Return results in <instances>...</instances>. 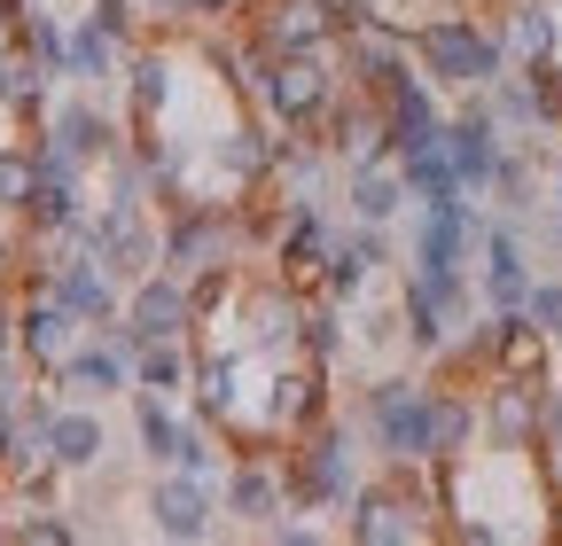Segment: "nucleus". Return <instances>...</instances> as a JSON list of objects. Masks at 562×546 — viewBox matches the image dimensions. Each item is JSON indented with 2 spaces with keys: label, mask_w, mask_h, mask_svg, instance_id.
Instances as JSON below:
<instances>
[{
  "label": "nucleus",
  "mask_w": 562,
  "mask_h": 546,
  "mask_svg": "<svg viewBox=\"0 0 562 546\" xmlns=\"http://www.w3.org/2000/svg\"><path fill=\"white\" fill-rule=\"evenodd\" d=\"M40 437H47V453H55V468H94L102 460V422L87 414V406H55V414L40 422Z\"/></svg>",
  "instance_id": "10"
},
{
  "label": "nucleus",
  "mask_w": 562,
  "mask_h": 546,
  "mask_svg": "<svg viewBox=\"0 0 562 546\" xmlns=\"http://www.w3.org/2000/svg\"><path fill=\"white\" fill-rule=\"evenodd\" d=\"M133 110H140V125H157L165 117V102H172V62L165 55H133Z\"/></svg>",
  "instance_id": "22"
},
{
  "label": "nucleus",
  "mask_w": 562,
  "mask_h": 546,
  "mask_svg": "<svg viewBox=\"0 0 562 546\" xmlns=\"http://www.w3.org/2000/svg\"><path fill=\"white\" fill-rule=\"evenodd\" d=\"M32 180H40V164H32L24 149H0V203H9V212H24Z\"/></svg>",
  "instance_id": "32"
},
{
  "label": "nucleus",
  "mask_w": 562,
  "mask_h": 546,
  "mask_svg": "<svg viewBox=\"0 0 562 546\" xmlns=\"http://www.w3.org/2000/svg\"><path fill=\"white\" fill-rule=\"evenodd\" d=\"M398 203H406V180L398 172H351V219H368V227H391L398 219Z\"/></svg>",
  "instance_id": "17"
},
{
  "label": "nucleus",
  "mask_w": 562,
  "mask_h": 546,
  "mask_svg": "<svg viewBox=\"0 0 562 546\" xmlns=\"http://www.w3.org/2000/svg\"><path fill=\"white\" fill-rule=\"evenodd\" d=\"M172 468H188V476H211V468H220V453H211L195 430H180V445H172Z\"/></svg>",
  "instance_id": "36"
},
{
  "label": "nucleus",
  "mask_w": 562,
  "mask_h": 546,
  "mask_svg": "<svg viewBox=\"0 0 562 546\" xmlns=\"http://www.w3.org/2000/svg\"><path fill=\"white\" fill-rule=\"evenodd\" d=\"M524 320H531L539 335H554V344H562V282H531V297H524Z\"/></svg>",
  "instance_id": "33"
},
{
  "label": "nucleus",
  "mask_w": 562,
  "mask_h": 546,
  "mask_svg": "<svg viewBox=\"0 0 562 546\" xmlns=\"http://www.w3.org/2000/svg\"><path fill=\"white\" fill-rule=\"evenodd\" d=\"M368 422H375V437H383L391 460H430L438 453V390L375 383L368 390Z\"/></svg>",
  "instance_id": "2"
},
{
  "label": "nucleus",
  "mask_w": 562,
  "mask_h": 546,
  "mask_svg": "<svg viewBox=\"0 0 562 546\" xmlns=\"http://www.w3.org/2000/svg\"><path fill=\"white\" fill-rule=\"evenodd\" d=\"M70 242H87L102 265H117V273H149V258H157V242H149V227H140V203L133 195H117L102 219H79L70 227Z\"/></svg>",
  "instance_id": "4"
},
{
  "label": "nucleus",
  "mask_w": 562,
  "mask_h": 546,
  "mask_svg": "<svg viewBox=\"0 0 562 546\" xmlns=\"http://www.w3.org/2000/svg\"><path fill=\"white\" fill-rule=\"evenodd\" d=\"M273 500H281V485H273V476H266V468H235V476H227V508H235L243 523H258V515H273Z\"/></svg>",
  "instance_id": "25"
},
{
  "label": "nucleus",
  "mask_w": 562,
  "mask_h": 546,
  "mask_svg": "<svg viewBox=\"0 0 562 546\" xmlns=\"http://www.w3.org/2000/svg\"><path fill=\"white\" fill-rule=\"evenodd\" d=\"M110 62H117V47H110V32L87 16L79 39H70V79H110Z\"/></svg>",
  "instance_id": "27"
},
{
  "label": "nucleus",
  "mask_w": 562,
  "mask_h": 546,
  "mask_svg": "<svg viewBox=\"0 0 562 546\" xmlns=\"http://www.w3.org/2000/svg\"><path fill=\"white\" fill-rule=\"evenodd\" d=\"M469 430H476V414L461 398H438V453H461L469 445Z\"/></svg>",
  "instance_id": "35"
},
{
  "label": "nucleus",
  "mask_w": 562,
  "mask_h": 546,
  "mask_svg": "<svg viewBox=\"0 0 562 546\" xmlns=\"http://www.w3.org/2000/svg\"><path fill=\"white\" fill-rule=\"evenodd\" d=\"M55 375H63L70 390H87V398H110V390L133 383V352H117V344H87V352H70Z\"/></svg>",
  "instance_id": "13"
},
{
  "label": "nucleus",
  "mask_w": 562,
  "mask_h": 546,
  "mask_svg": "<svg viewBox=\"0 0 562 546\" xmlns=\"http://www.w3.org/2000/svg\"><path fill=\"white\" fill-rule=\"evenodd\" d=\"M140 445H149V460H165V468H172L180 422H172V406H165V390H140Z\"/></svg>",
  "instance_id": "26"
},
{
  "label": "nucleus",
  "mask_w": 562,
  "mask_h": 546,
  "mask_svg": "<svg viewBox=\"0 0 562 546\" xmlns=\"http://www.w3.org/2000/svg\"><path fill=\"white\" fill-rule=\"evenodd\" d=\"M16 453V422H9V406H0V460Z\"/></svg>",
  "instance_id": "39"
},
{
  "label": "nucleus",
  "mask_w": 562,
  "mask_h": 546,
  "mask_svg": "<svg viewBox=\"0 0 562 546\" xmlns=\"http://www.w3.org/2000/svg\"><path fill=\"white\" fill-rule=\"evenodd\" d=\"M188 289L172 282V273H140V289H133V312L125 320H110L102 335H110V344L117 352H140V344H157V335H180L188 328Z\"/></svg>",
  "instance_id": "3"
},
{
  "label": "nucleus",
  "mask_w": 562,
  "mask_h": 546,
  "mask_svg": "<svg viewBox=\"0 0 562 546\" xmlns=\"http://www.w3.org/2000/svg\"><path fill=\"white\" fill-rule=\"evenodd\" d=\"M94 24H102L110 39H125V32H133V0H94Z\"/></svg>",
  "instance_id": "37"
},
{
  "label": "nucleus",
  "mask_w": 562,
  "mask_h": 546,
  "mask_svg": "<svg viewBox=\"0 0 562 546\" xmlns=\"http://www.w3.org/2000/svg\"><path fill=\"white\" fill-rule=\"evenodd\" d=\"M211 250H220V227H211V219H180V227L165 235L172 273H211Z\"/></svg>",
  "instance_id": "23"
},
{
  "label": "nucleus",
  "mask_w": 562,
  "mask_h": 546,
  "mask_svg": "<svg viewBox=\"0 0 562 546\" xmlns=\"http://www.w3.org/2000/svg\"><path fill=\"white\" fill-rule=\"evenodd\" d=\"M446 157H453L461 187H492V172H501V110L469 102V110L446 125Z\"/></svg>",
  "instance_id": "5"
},
{
  "label": "nucleus",
  "mask_w": 562,
  "mask_h": 546,
  "mask_svg": "<svg viewBox=\"0 0 562 546\" xmlns=\"http://www.w3.org/2000/svg\"><path fill=\"white\" fill-rule=\"evenodd\" d=\"M133 383H140V390H180V383H188V360H180L172 335H157V344L133 352Z\"/></svg>",
  "instance_id": "24"
},
{
  "label": "nucleus",
  "mask_w": 562,
  "mask_h": 546,
  "mask_svg": "<svg viewBox=\"0 0 562 546\" xmlns=\"http://www.w3.org/2000/svg\"><path fill=\"white\" fill-rule=\"evenodd\" d=\"M375 265H383V227H368V219H360V235L328 250V282H336V289H360Z\"/></svg>",
  "instance_id": "18"
},
{
  "label": "nucleus",
  "mask_w": 562,
  "mask_h": 546,
  "mask_svg": "<svg viewBox=\"0 0 562 546\" xmlns=\"http://www.w3.org/2000/svg\"><path fill=\"white\" fill-rule=\"evenodd\" d=\"M328 32H336V9H328V0H281L273 24H266V39H273L281 55H313Z\"/></svg>",
  "instance_id": "12"
},
{
  "label": "nucleus",
  "mask_w": 562,
  "mask_h": 546,
  "mask_svg": "<svg viewBox=\"0 0 562 546\" xmlns=\"http://www.w3.org/2000/svg\"><path fill=\"white\" fill-rule=\"evenodd\" d=\"M195 406L211 422H227L235 414V360H203V375H195Z\"/></svg>",
  "instance_id": "28"
},
{
  "label": "nucleus",
  "mask_w": 562,
  "mask_h": 546,
  "mask_svg": "<svg viewBox=\"0 0 562 546\" xmlns=\"http://www.w3.org/2000/svg\"><path fill=\"white\" fill-rule=\"evenodd\" d=\"M9 344H16V335H9V312H0V360H9Z\"/></svg>",
  "instance_id": "40"
},
{
  "label": "nucleus",
  "mask_w": 562,
  "mask_h": 546,
  "mask_svg": "<svg viewBox=\"0 0 562 546\" xmlns=\"http://www.w3.org/2000/svg\"><path fill=\"white\" fill-rule=\"evenodd\" d=\"M328 250V227H321V212L305 203V212L290 219V235H281V265H305V258H321Z\"/></svg>",
  "instance_id": "30"
},
{
  "label": "nucleus",
  "mask_w": 562,
  "mask_h": 546,
  "mask_svg": "<svg viewBox=\"0 0 562 546\" xmlns=\"http://www.w3.org/2000/svg\"><path fill=\"white\" fill-rule=\"evenodd\" d=\"M446 320H453V312H446L438 297H422V289L406 282V335H414L422 352H438V344H446Z\"/></svg>",
  "instance_id": "29"
},
{
  "label": "nucleus",
  "mask_w": 562,
  "mask_h": 546,
  "mask_svg": "<svg viewBox=\"0 0 562 546\" xmlns=\"http://www.w3.org/2000/svg\"><path fill=\"white\" fill-rule=\"evenodd\" d=\"M484 297H492V312H524V297H531V265H524V242L508 219L484 227Z\"/></svg>",
  "instance_id": "6"
},
{
  "label": "nucleus",
  "mask_w": 562,
  "mask_h": 546,
  "mask_svg": "<svg viewBox=\"0 0 562 546\" xmlns=\"http://www.w3.org/2000/svg\"><path fill=\"white\" fill-rule=\"evenodd\" d=\"M24 219H32V227L70 235V227H79V180H70V172H40V180H32V195H24Z\"/></svg>",
  "instance_id": "15"
},
{
  "label": "nucleus",
  "mask_w": 562,
  "mask_h": 546,
  "mask_svg": "<svg viewBox=\"0 0 562 546\" xmlns=\"http://www.w3.org/2000/svg\"><path fill=\"white\" fill-rule=\"evenodd\" d=\"M32 55L47 62V79H70V39L55 32V16H32Z\"/></svg>",
  "instance_id": "34"
},
{
  "label": "nucleus",
  "mask_w": 562,
  "mask_h": 546,
  "mask_svg": "<svg viewBox=\"0 0 562 546\" xmlns=\"http://www.w3.org/2000/svg\"><path fill=\"white\" fill-rule=\"evenodd\" d=\"M266 102H273L281 117H321V110H328V71H321L313 55L281 62V71H266Z\"/></svg>",
  "instance_id": "11"
},
{
  "label": "nucleus",
  "mask_w": 562,
  "mask_h": 546,
  "mask_svg": "<svg viewBox=\"0 0 562 546\" xmlns=\"http://www.w3.org/2000/svg\"><path fill=\"white\" fill-rule=\"evenodd\" d=\"M398 180H406L422 203H438V195H461V172H453L446 141H438V149H414V157H398Z\"/></svg>",
  "instance_id": "20"
},
{
  "label": "nucleus",
  "mask_w": 562,
  "mask_h": 546,
  "mask_svg": "<svg viewBox=\"0 0 562 546\" xmlns=\"http://www.w3.org/2000/svg\"><path fill=\"white\" fill-rule=\"evenodd\" d=\"M235 0H180V16H227Z\"/></svg>",
  "instance_id": "38"
},
{
  "label": "nucleus",
  "mask_w": 562,
  "mask_h": 546,
  "mask_svg": "<svg viewBox=\"0 0 562 546\" xmlns=\"http://www.w3.org/2000/svg\"><path fill=\"white\" fill-rule=\"evenodd\" d=\"M0 102H9V110H40V79H32V62L24 55H0Z\"/></svg>",
  "instance_id": "31"
},
{
  "label": "nucleus",
  "mask_w": 562,
  "mask_h": 546,
  "mask_svg": "<svg viewBox=\"0 0 562 546\" xmlns=\"http://www.w3.org/2000/svg\"><path fill=\"white\" fill-rule=\"evenodd\" d=\"M406 47L422 55V71H430L438 87H492V79H501V62H508V39H492V32L469 24V16H430V24H414Z\"/></svg>",
  "instance_id": "1"
},
{
  "label": "nucleus",
  "mask_w": 562,
  "mask_h": 546,
  "mask_svg": "<svg viewBox=\"0 0 562 546\" xmlns=\"http://www.w3.org/2000/svg\"><path fill=\"white\" fill-rule=\"evenodd\" d=\"M524 62H547L554 47H562V0H524V9L508 16V32H501Z\"/></svg>",
  "instance_id": "14"
},
{
  "label": "nucleus",
  "mask_w": 562,
  "mask_h": 546,
  "mask_svg": "<svg viewBox=\"0 0 562 546\" xmlns=\"http://www.w3.org/2000/svg\"><path fill=\"white\" fill-rule=\"evenodd\" d=\"M422 523H406V508L391 492H351V538H414Z\"/></svg>",
  "instance_id": "21"
},
{
  "label": "nucleus",
  "mask_w": 562,
  "mask_h": 546,
  "mask_svg": "<svg viewBox=\"0 0 562 546\" xmlns=\"http://www.w3.org/2000/svg\"><path fill=\"white\" fill-rule=\"evenodd\" d=\"M55 297L79 312L87 328H110V320H117V289H110L102 258H70V265H55Z\"/></svg>",
  "instance_id": "8"
},
{
  "label": "nucleus",
  "mask_w": 562,
  "mask_h": 546,
  "mask_svg": "<svg viewBox=\"0 0 562 546\" xmlns=\"http://www.w3.org/2000/svg\"><path fill=\"white\" fill-rule=\"evenodd\" d=\"M297 500H351V460H344V437H321L305 453V485Z\"/></svg>",
  "instance_id": "16"
},
{
  "label": "nucleus",
  "mask_w": 562,
  "mask_h": 546,
  "mask_svg": "<svg viewBox=\"0 0 562 546\" xmlns=\"http://www.w3.org/2000/svg\"><path fill=\"white\" fill-rule=\"evenodd\" d=\"M149 515H157V531L165 538H203L211 531V500H203V476H165V485L149 492Z\"/></svg>",
  "instance_id": "9"
},
{
  "label": "nucleus",
  "mask_w": 562,
  "mask_h": 546,
  "mask_svg": "<svg viewBox=\"0 0 562 546\" xmlns=\"http://www.w3.org/2000/svg\"><path fill=\"white\" fill-rule=\"evenodd\" d=\"M47 141H63V149L79 157V164H94V157H110V125H102L87 102H70V110L47 125Z\"/></svg>",
  "instance_id": "19"
},
{
  "label": "nucleus",
  "mask_w": 562,
  "mask_h": 546,
  "mask_svg": "<svg viewBox=\"0 0 562 546\" xmlns=\"http://www.w3.org/2000/svg\"><path fill=\"white\" fill-rule=\"evenodd\" d=\"M70 328H87V320L47 289L40 305H24V312H16V352H24L32 367H63V360H70Z\"/></svg>",
  "instance_id": "7"
}]
</instances>
